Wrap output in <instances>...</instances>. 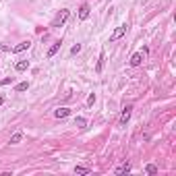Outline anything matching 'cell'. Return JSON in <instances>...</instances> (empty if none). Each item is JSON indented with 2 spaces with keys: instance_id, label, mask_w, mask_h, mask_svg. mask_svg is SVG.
I'll list each match as a JSON object with an SVG mask.
<instances>
[{
  "instance_id": "obj_6",
  "label": "cell",
  "mask_w": 176,
  "mask_h": 176,
  "mask_svg": "<svg viewBox=\"0 0 176 176\" xmlns=\"http://www.w3.org/2000/svg\"><path fill=\"white\" fill-rule=\"evenodd\" d=\"M141 62H143V54H141V52H137V54L130 56V66H139Z\"/></svg>"
},
{
  "instance_id": "obj_10",
  "label": "cell",
  "mask_w": 176,
  "mask_h": 176,
  "mask_svg": "<svg viewBox=\"0 0 176 176\" xmlns=\"http://www.w3.org/2000/svg\"><path fill=\"white\" fill-rule=\"evenodd\" d=\"M104 62H106V54L102 52V54H100V60H97V66H95V70H97V73H102V69H104Z\"/></svg>"
},
{
  "instance_id": "obj_3",
  "label": "cell",
  "mask_w": 176,
  "mask_h": 176,
  "mask_svg": "<svg viewBox=\"0 0 176 176\" xmlns=\"http://www.w3.org/2000/svg\"><path fill=\"white\" fill-rule=\"evenodd\" d=\"M124 33H127V25H120V27H116V29L112 31V35H110V42H116V39H120Z\"/></svg>"
},
{
  "instance_id": "obj_19",
  "label": "cell",
  "mask_w": 176,
  "mask_h": 176,
  "mask_svg": "<svg viewBox=\"0 0 176 176\" xmlns=\"http://www.w3.org/2000/svg\"><path fill=\"white\" fill-rule=\"evenodd\" d=\"M93 104H95V95L91 93L89 97H87V106H93Z\"/></svg>"
},
{
  "instance_id": "obj_12",
  "label": "cell",
  "mask_w": 176,
  "mask_h": 176,
  "mask_svg": "<svg viewBox=\"0 0 176 176\" xmlns=\"http://www.w3.org/2000/svg\"><path fill=\"white\" fill-rule=\"evenodd\" d=\"M85 124H87V120L83 116H77L75 118V127H79V129H85Z\"/></svg>"
},
{
  "instance_id": "obj_16",
  "label": "cell",
  "mask_w": 176,
  "mask_h": 176,
  "mask_svg": "<svg viewBox=\"0 0 176 176\" xmlns=\"http://www.w3.org/2000/svg\"><path fill=\"white\" fill-rule=\"evenodd\" d=\"M145 172H147V174H157V168L153 164H149V166H145Z\"/></svg>"
},
{
  "instance_id": "obj_15",
  "label": "cell",
  "mask_w": 176,
  "mask_h": 176,
  "mask_svg": "<svg viewBox=\"0 0 176 176\" xmlns=\"http://www.w3.org/2000/svg\"><path fill=\"white\" fill-rule=\"evenodd\" d=\"M129 170H130V164L127 162V164H122L120 168H116V174H122V172H129Z\"/></svg>"
},
{
  "instance_id": "obj_9",
  "label": "cell",
  "mask_w": 176,
  "mask_h": 176,
  "mask_svg": "<svg viewBox=\"0 0 176 176\" xmlns=\"http://www.w3.org/2000/svg\"><path fill=\"white\" fill-rule=\"evenodd\" d=\"M60 46H62V44H60V42H56V44H54V46L50 48V50H48V58H52V56H56V54H58V50H60Z\"/></svg>"
},
{
  "instance_id": "obj_13",
  "label": "cell",
  "mask_w": 176,
  "mask_h": 176,
  "mask_svg": "<svg viewBox=\"0 0 176 176\" xmlns=\"http://www.w3.org/2000/svg\"><path fill=\"white\" fill-rule=\"evenodd\" d=\"M75 174H89V168H85V166H75Z\"/></svg>"
},
{
  "instance_id": "obj_20",
  "label": "cell",
  "mask_w": 176,
  "mask_h": 176,
  "mask_svg": "<svg viewBox=\"0 0 176 176\" xmlns=\"http://www.w3.org/2000/svg\"><path fill=\"white\" fill-rule=\"evenodd\" d=\"M0 52H11V46H4V44H0Z\"/></svg>"
},
{
  "instance_id": "obj_7",
  "label": "cell",
  "mask_w": 176,
  "mask_h": 176,
  "mask_svg": "<svg viewBox=\"0 0 176 176\" xmlns=\"http://www.w3.org/2000/svg\"><path fill=\"white\" fill-rule=\"evenodd\" d=\"M69 114H70L69 108H56V110H54V116L56 118H66Z\"/></svg>"
},
{
  "instance_id": "obj_5",
  "label": "cell",
  "mask_w": 176,
  "mask_h": 176,
  "mask_svg": "<svg viewBox=\"0 0 176 176\" xmlns=\"http://www.w3.org/2000/svg\"><path fill=\"white\" fill-rule=\"evenodd\" d=\"M89 11H91V8H89V4H83L81 8H79V19H81V21H85V19L89 17Z\"/></svg>"
},
{
  "instance_id": "obj_17",
  "label": "cell",
  "mask_w": 176,
  "mask_h": 176,
  "mask_svg": "<svg viewBox=\"0 0 176 176\" xmlns=\"http://www.w3.org/2000/svg\"><path fill=\"white\" fill-rule=\"evenodd\" d=\"M12 81H15V77H6V79H2V81H0V87H6V85H11Z\"/></svg>"
},
{
  "instance_id": "obj_21",
  "label": "cell",
  "mask_w": 176,
  "mask_h": 176,
  "mask_svg": "<svg viewBox=\"0 0 176 176\" xmlns=\"http://www.w3.org/2000/svg\"><path fill=\"white\" fill-rule=\"evenodd\" d=\"M2 104H4V97H0V106H2Z\"/></svg>"
},
{
  "instance_id": "obj_18",
  "label": "cell",
  "mask_w": 176,
  "mask_h": 176,
  "mask_svg": "<svg viewBox=\"0 0 176 176\" xmlns=\"http://www.w3.org/2000/svg\"><path fill=\"white\" fill-rule=\"evenodd\" d=\"M79 52H81V44H77V46L70 48V54H73V56H75V54H79Z\"/></svg>"
},
{
  "instance_id": "obj_1",
  "label": "cell",
  "mask_w": 176,
  "mask_h": 176,
  "mask_svg": "<svg viewBox=\"0 0 176 176\" xmlns=\"http://www.w3.org/2000/svg\"><path fill=\"white\" fill-rule=\"evenodd\" d=\"M66 19H69V11H66V8H62V11H60L58 15L54 17V21H52V27H60V25L64 23Z\"/></svg>"
},
{
  "instance_id": "obj_22",
  "label": "cell",
  "mask_w": 176,
  "mask_h": 176,
  "mask_svg": "<svg viewBox=\"0 0 176 176\" xmlns=\"http://www.w3.org/2000/svg\"><path fill=\"white\" fill-rule=\"evenodd\" d=\"M108 2H110V0H108Z\"/></svg>"
},
{
  "instance_id": "obj_4",
  "label": "cell",
  "mask_w": 176,
  "mask_h": 176,
  "mask_svg": "<svg viewBox=\"0 0 176 176\" xmlns=\"http://www.w3.org/2000/svg\"><path fill=\"white\" fill-rule=\"evenodd\" d=\"M29 46H31V42L27 39V42H21V44H17L15 48H11V52H12V54H19V52H23V50H27Z\"/></svg>"
},
{
  "instance_id": "obj_14",
  "label": "cell",
  "mask_w": 176,
  "mask_h": 176,
  "mask_svg": "<svg viewBox=\"0 0 176 176\" xmlns=\"http://www.w3.org/2000/svg\"><path fill=\"white\" fill-rule=\"evenodd\" d=\"M27 89H29V83H27V81L19 83V85H17V87H15V91H27Z\"/></svg>"
},
{
  "instance_id": "obj_8",
  "label": "cell",
  "mask_w": 176,
  "mask_h": 176,
  "mask_svg": "<svg viewBox=\"0 0 176 176\" xmlns=\"http://www.w3.org/2000/svg\"><path fill=\"white\" fill-rule=\"evenodd\" d=\"M15 69L19 70V73H25V70L29 69V60H19V62L15 64Z\"/></svg>"
},
{
  "instance_id": "obj_2",
  "label": "cell",
  "mask_w": 176,
  "mask_h": 176,
  "mask_svg": "<svg viewBox=\"0 0 176 176\" xmlns=\"http://www.w3.org/2000/svg\"><path fill=\"white\" fill-rule=\"evenodd\" d=\"M130 112H133V106H127V108L122 110L120 120H118V124H120V127H127V122H129V118H130Z\"/></svg>"
},
{
  "instance_id": "obj_11",
  "label": "cell",
  "mask_w": 176,
  "mask_h": 176,
  "mask_svg": "<svg viewBox=\"0 0 176 176\" xmlns=\"http://www.w3.org/2000/svg\"><path fill=\"white\" fill-rule=\"evenodd\" d=\"M23 141V133H15L11 137V145H17V143H21Z\"/></svg>"
}]
</instances>
